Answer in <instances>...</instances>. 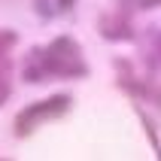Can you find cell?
Returning <instances> with one entry per match:
<instances>
[{"label": "cell", "mask_w": 161, "mask_h": 161, "mask_svg": "<svg viewBox=\"0 0 161 161\" xmlns=\"http://www.w3.org/2000/svg\"><path fill=\"white\" fill-rule=\"evenodd\" d=\"M25 79L27 82H43L49 76H61V79H79L88 73L82 61V49L70 36H58L46 49H34L25 61Z\"/></svg>", "instance_id": "6da1fadb"}, {"label": "cell", "mask_w": 161, "mask_h": 161, "mask_svg": "<svg viewBox=\"0 0 161 161\" xmlns=\"http://www.w3.org/2000/svg\"><path fill=\"white\" fill-rule=\"evenodd\" d=\"M70 103H73L70 94H52V97H46V100H36V103L25 107V109L15 116V134H18V137H31L40 125L61 119L64 113L70 109Z\"/></svg>", "instance_id": "7a4b0ae2"}, {"label": "cell", "mask_w": 161, "mask_h": 161, "mask_svg": "<svg viewBox=\"0 0 161 161\" xmlns=\"http://www.w3.org/2000/svg\"><path fill=\"white\" fill-rule=\"evenodd\" d=\"M36 12L43 18H52V15H61V12H67V9L73 6V0H34Z\"/></svg>", "instance_id": "3957f363"}, {"label": "cell", "mask_w": 161, "mask_h": 161, "mask_svg": "<svg viewBox=\"0 0 161 161\" xmlns=\"http://www.w3.org/2000/svg\"><path fill=\"white\" fill-rule=\"evenodd\" d=\"M12 43H15V34L12 31H0V61H3L6 49H12Z\"/></svg>", "instance_id": "277c9868"}, {"label": "cell", "mask_w": 161, "mask_h": 161, "mask_svg": "<svg viewBox=\"0 0 161 161\" xmlns=\"http://www.w3.org/2000/svg\"><path fill=\"white\" fill-rule=\"evenodd\" d=\"M9 91H12V88H9V79H6V76H3V73H0V107H3V103H6V97H9Z\"/></svg>", "instance_id": "5b68a950"}]
</instances>
